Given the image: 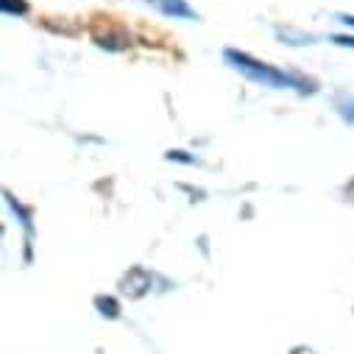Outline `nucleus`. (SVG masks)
<instances>
[{
	"mask_svg": "<svg viewBox=\"0 0 354 354\" xmlns=\"http://www.w3.org/2000/svg\"><path fill=\"white\" fill-rule=\"evenodd\" d=\"M159 9L173 17H196V12L187 6V0H159Z\"/></svg>",
	"mask_w": 354,
	"mask_h": 354,
	"instance_id": "7ed1b4c3",
	"label": "nucleus"
},
{
	"mask_svg": "<svg viewBox=\"0 0 354 354\" xmlns=\"http://www.w3.org/2000/svg\"><path fill=\"white\" fill-rule=\"evenodd\" d=\"M0 6H3L6 15H26L28 12L26 0H0Z\"/></svg>",
	"mask_w": 354,
	"mask_h": 354,
	"instance_id": "39448f33",
	"label": "nucleus"
},
{
	"mask_svg": "<svg viewBox=\"0 0 354 354\" xmlns=\"http://www.w3.org/2000/svg\"><path fill=\"white\" fill-rule=\"evenodd\" d=\"M226 62H232L234 70H240L245 78L262 84V86H274V90H285V86H299V81L271 64L265 62H257L254 56L248 53H240V50H226Z\"/></svg>",
	"mask_w": 354,
	"mask_h": 354,
	"instance_id": "f257e3e1",
	"label": "nucleus"
},
{
	"mask_svg": "<svg viewBox=\"0 0 354 354\" xmlns=\"http://www.w3.org/2000/svg\"><path fill=\"white\" fill-rule=\"evenodd\" d=\"M93 39H95L101 48H106V50H126V48H129V34H126L120 26H112V23H109V31H106V34L95 31Z\"/></svg>",
	"mask_w": 354,
	"mask_h": 354,
	"instance_id": "f03ea898",
	"label": "nucleus"
},
{
	"mask_svg": "<svg viewBox=\"0 0 354 354\" xmlns=\"http://www.w3.org/2000/svg\"><path fill=\"white\" fill-rule=\"evenodd\" d=\"M340 23H346V26H354V17H351V15H343V17H340Z\"/></svg>",
	"mask_w": 354,
	"mask_h": 354,
	"instance_id": "0eeeda50",
	"label": "nucleus"
},
{
	"mask_svg": "<svg viewBox=\"0 0 354 354\" xmlns=\"http://www.w3.org/2000/svg\"><path fill=\"white\" fill-rule=\"evenodd\" d=\"M335 45H343V48H354V37H332Z\"/></svg>",
	"mask_w": 354,
	"mask_h": 354,
	"instance_id": "423d86ee",
	"label": "nucleus"
},
{
	"mask_svg": "<svg viewBox=\"0 0 354 354\" xmlns=\"http://www.w3.org/2000/svg\"><path fill=\"white\" fill-rule=\"evenodd\" d=\"M95 307L101 310V315H109V318H118L120 315V307H118V301L112 296H98L95 299Z\"/></svg>",
	"mask_w": 354,
	"mask_h": 354,
	"instance_id": "20e7f679",
	"label": "nucleus"
}]
</instances>
